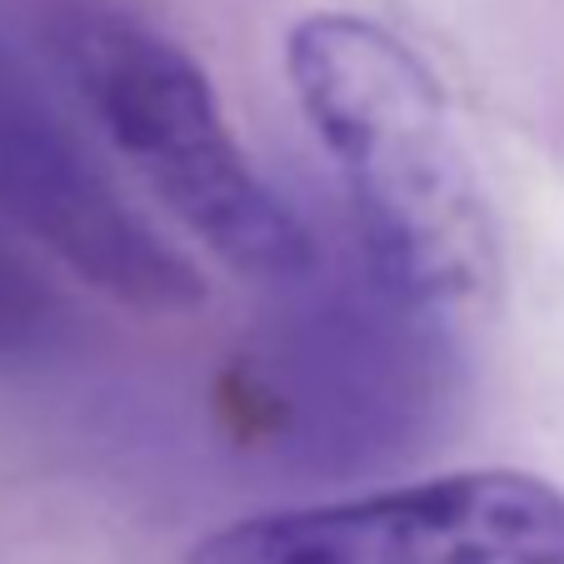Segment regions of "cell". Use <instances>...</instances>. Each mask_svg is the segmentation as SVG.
Returning a JSON list of instances; mask_svg holds the SVG:
<instances>
[{
  "mask_svg": "<svg viewBox=\"0 0 564 564\" xmlns=\"http://www.w3.org/2000/svg\"><path fill=\"white\" fill-rule=\"evenodd\" d=\"M300 110L330 150L375 285L415 315H469L500 285V235L435 75L365 15H305L285 41Z\"/></svg>",
  "mask_w": 564,
  "mask_h": 564,
  "instance_id": "cell-1",
  "label": "cell"
},
{
  "mask_svg": "<svg viewBox=\"0 0 564 564\" xmlns=\"http://www.w3.org/2000/svg\"><path fill=\"white\" fill-rule=\"evenodd\" d=\"M51 45L120 160L225 265L260 280L310 265L305 225L250 165L210 75L171 35L110 6H70L55 15Z\"/></svg>",
  "mask_w": 564,
  "mask_h": 564,
  "instance_id": "cell-2",
  "label": "cell"
},
{
  "mask_svg": "<svg viewBox=\"0 0 564 564\" xmlns=\"http://www.w3.org/2000/svg\"><path fill=\"white\" fill-rule=\"evenodd\" d=\"M185 564H564V490L524 469H455L250 514L205 534Z\"/></svg>",
  "mask_w": 564,
  "mask_h": 564,
  "instance_id": "cell-3",
  "label": "cell"
},
{
  "mask_svg": "<svg viewBox=\"0 0 564 564\" xmlns=\"http://www.w3.org/2000/svg\"><path fill=\"white\" fill-rule=\"evenodd\" d=\"M0 215L61 256L110 300L175 315L205 300V280L120 195L96 150L0 35Z\"/></svg>",
  "mask_w": 564,
  "mask_h": 564,
  "instance_id": "cell-4",
  "label": "cell"
},
{
  "mask_svg": "<svg viewBox=\"0 0 564 564\" xmlns=\"http://www.w3.org/2000/svg\"><path fill=\"white\" fill-rule=\"evenodd\" d=\"M55 325H61V305L51 285L11 246H0V365L41 355Z\"/></svg>",
  "mask_w": 564,
  "mask_h": 564,
  "instance_id": "cell-5",
  "label": "cell"
}]
</instances>
